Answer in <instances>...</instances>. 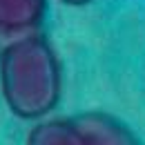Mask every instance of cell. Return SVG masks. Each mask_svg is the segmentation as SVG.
<instances>
[{
	"instance_id": "cell-2",
	"label": "cell",
	"mask_w": 145,
	"mask_h": 145,
	"mask_svg": "<svg viewBox=\"0 0 145 145\" xmlns=\"http://www.w3.org/2000/svg\"><path fill=\"white\" fill-rule=\"evenodd\" d=\"M45 11L47 0H0V49L38 34Z\"/></svg>"
},
{
	"instance_id": "cell-3",
	"label": "cell",
	"mask_w": 145,
	"mask_h": 145,
	"mask_svg": "<svg viewBox=\"0 0 145 145\" xmlns=\"http://www.w3.org/2000/svg\"><path fill=\"white\" fill-rule=\"evenodd\" d=\"M74 121L87 136L89 145H141L134 132L112 114L85 112V114H78Z\"/></svg>"
},
{
	"instance_id": "cell-1",
	"label": "cell",
	"mask_w": 145,
	"mask_h": 145,
	"mask_svg": "<svg viewBox=\"0 0 145 145\" xmlns=\"http://www.w3.org/2000/svg\"><path fill=\"white\" fill-rule=\"evenodd\" d=\"M0 91L9 112L22 121H42L56 109L63 72L45 36L31 34L0 49Z\"/></svg>"
},
{
	"instance_id": "cell-5",
	"label": "cell",
	"mask_w": 145,
	"mask_h": 145,
	"mask_svg": "<svg viewBox=\"0 0 145 145\" xmlns=\"http://www.w3.org/2000/svg\"><path fill=\"white\" fill-rule=\"evenodd\" d=\"M58 2L69 5V7H85V5H89V2H94V0H58Z\"/></svg>"
},
{
	"instance_id": "cell-4",
	"label": "cell",
	"mask_w": 145,
	"mask_h": 145,
	"mask_svg": "<svg viewBox=\"0 0 145 145\" xmlns=\"http://www.w3.org/2000/svg\"><path fill=\"white\" fill-rule=\"evenodd\" d=\"M27 145H89L74 118H49L29 129Z\"/></svg>"
}]
</instances>
